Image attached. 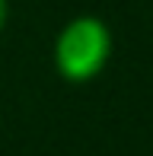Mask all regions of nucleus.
Segmentation results:
<instances>
[{
	"instance_id": "obj_1",
	"label": "nucleus",
	"mask_w": 153,
	"mask_h": 156,
	"mask_svg": "<svg viewBox=\"0 0 153 156\" xmlns=\"http://www.w3.org/2000/svg\"><path fill=\"white\" fill-rule=\"evenodd\" d=\"M112 35L109 26L96 16H76L61 29L54 41V64L70 83H86L109 64Z\"/></svg>"
},
{
	"instance_id": "obj_2",
	"label": "nucleus",
	"mask_w": 153,
	"mask_h": 156,
	"mask_svg": "<svg viewBox=\"0 0 153 156\" xmlns=\"http://www.w3.org/2000/svg\"><path fill=\"white\" fill-rule=\"evenodd\" d=\"M6 16H10V3L0 0V32H3V26H6Z\"/></svg>"
}]
</instances>
